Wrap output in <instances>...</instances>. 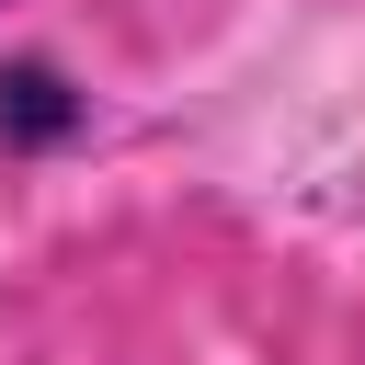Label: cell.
Wrapping results in <instances>:
<instances>
[{
	"instance_id": "cell-1",
	"label": "cell",
	"mask_w": 365,
	"mask_h": 365,
	"mask_svg": "<svg viewBox=\"0 0 365 365\" xmlns=\"http://www.w3.org/2000/svg\"><path fill=\"white\" fill-rule=\"evenodd\" d=\"M91 125V91L57 57H0V160H57Z\"/></svg>"
}]
</instances>
